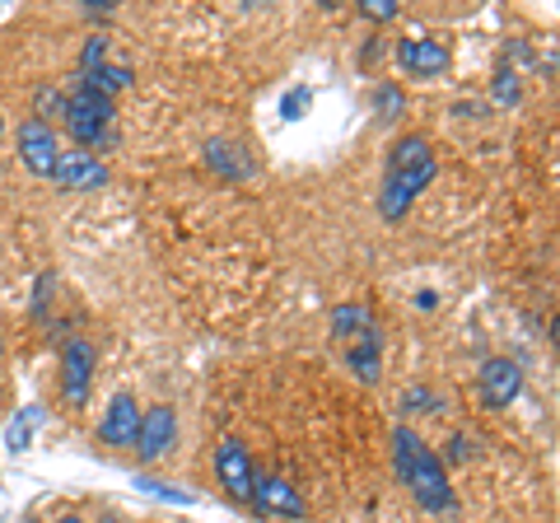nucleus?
I'll return each mask as SVG.
<instances>
[{
  "instance_id": "1",
  "label": "nucleus",
  "mask_w": 560,
  "mask_h": 523,
  "mask_svg": "<svg viewBox=\"0 0 560 523\" xmlns=\"http://www.w3.org/2000/svg\"><path fill=\"white\" fill-rule=\"evenodd\" d=\"M434 168L440 164H434V146L425 141V136H416V131L401 136V141L393 146V154H388V178H383V197H378L383 220L407 216V206L430 187Z\"/></svg>"
},
{
  "instance_id": "2",
  "label": "nucleus",
  "mask_w": 560,
  "mask_h": 523,
  "mask_svg": "<svg viewBox=\"0 0 560 523\" xmlns=\"http://www.w3.org/2000/svg\"><path fill=\"white\" fill-rule=\"evenodd\" d=\"M393 467H397V477L411 486L416 500L425 504L430 514L453 510V486H448V477H444L440 453H430V444L420 440L411 426H397V430H393Z\"/></svg>"
},
{
  "instance_id": "3",
  "label": "nucleus",
  "mask_w": 560,
  "mask_h": 523,
  "mask_svg": "<svg viewBox=\"0 0 560 523\" xmlns=\"http://www.w3.org/2000/svg\"><path fill=\"white\" fill-rule=\"evenodd\" d=\"M66 131L75 136V150H90V146H103L108 141V127H113V98L94 94L90 84H75V90L66 94Z\"/></svg>"
},
{
  "instance_id": "4",
  "label": "nucleus",
  "mask_w": 560,
  "mask_h": 523,
  "mask_svg": "<svg viewBox=\"0 0 560 523\" xmlns=\"http://www.w3.org/2000/svg\"><path fill=\"white\" fill-rule=\"evenodd\" d=\"M90 379H94V351L84 337H70L61 346V393L70 407L90 403Z\"/></svg>"
},
{
  "instance_id": "5",
  "label": "nucleus",
  "mask_w": 560,
  "mask_h": 523,
  "mask_svg": "<svg viewBox=\"0 0 560 523\" xmlns=\"http://www.w3.org/2000/svg\"><path fill=\"white\" fill-rule=\"evenodd\" d=\"M51 178H57V187H66V191H94V187L108 183V164L90 150H61L57 164H51Z\"/></svg>"
},
{
  "instance_id": "6",
  "label": "nucleus",
  "mask_w": 560,
  "mask_h": 523,
  "mask_svg": "<svg viewBox=\"0 0 560 523\" xmlns=\"http://www.w3.org/2000/svg\"><path fill=\"white\" fill-rule=\"evenodd\" d=\"M215 473H220L224 491H230L234 500L253 504V486H257V473H253V458H248V449H243L238 440H224V444H220V453H215Z\"/></svg>"
},
{
  "instance_id": "7",
  "label": "nucleus",
  "mask_w": 560,
  "mask_h": 523,
  "mask_svg": "<svg viewBox=\"0 0 560 523\" xmlns=\"http://www.w3.org/2000/svg\"><path fill=\"white\" fill-rule=\"evenodd\" d=\"M20 154H24V168L28 173H43V178H51V164H57V154H61L57 131H51L47 121L28 117L24 127H20Z\"/></svg>"
},
{
  "instance_id": "8",
  "label": "nucleus",
  "mask_w": 560,
  "mask_h": 523,
  "mask_svg": "<svg viewBox=\"0 0 560 523\" xmlns=\"http://www.w3.org/2000/svg\"><path fill=\"white\" fill-rule=\"evenodd\" d=\"M397 61L401 71L416 75V80H434L448 71V47L434 43V38H401L397 43Z\"/></svg>"
},
{
  "instance_id": "9",
  "label": "nucleus",
  "mask_w": 560,
  "mask_h": 523,
  "mask_svg": "<svg viewBox=\"0 0 560 523\" xmlns=\"http://www.w3.org/2000/svg\"><path fill=\"white\" fill-rule=\"evenodd\" d=\"M481 403L486 407H510L514 403V397H518V388H523V370H518V364L514 360H504V356H495V360H486L481 364Z\"/></svg>"
},
{
  "instance_id": "10",
  "label": "nucleus",
  "mask_w": 560,
  "mask_h": 523,
  "mask_svg": "<svg viewBox=\"0 0 560 523\" xmlns=\"http://www.w3.org/2000/svg\"><path fill=\"white\" fill-rule=\"evenodd\" d=\"M136 430H140V407L131 393H113L108 411H103L98 421V440L113 444V449H131L136 444Z\"/></svg>"
},
{
  "instance_id": "11",
  "label": "nucleus",
  "mask_w": 560,
  "mask_h": 523,
  "mask_svg": "<svg viewBox=\"0 0 560 523\" xmlns=\"http://www.w3.org/2000/svg\"><path fill=\"white\" fill-rule=\"evenodd\" d=\"M173 434H178V421H173V407H150L145 416H140V430H136V449H140V458H145V463L164 458L168 444H173Z\"/></svg>"
},
{
  "instance_id": "12",
  "label": "nucleus",
  "mask_w": 560,
  "mask_h": 523,
  "mask_svg": "<svg viewBox=\"0 0 560 523\" xmlns=\"http://www.w3.org/2000/svg\"><path fill=\"white\" fill-rule=\"evenodd\" d=\"M253 504H261V510H271V514H285V519H304V500L294 496V486L280 481V477H257Z\"/></svg>"
},
{
  "instance_id": "13",
  "label": "nucleus",
  "mask_w": 560,
  "mask_h": 523,
  "mask_svg": "<svg viewBox=\"0 0 560 523\" xmlns=\"http://www.w3.org/2000/svg\"><path fill=\"white\" fill-rule=\"evenodd\" d=\"M346 351H350V370H355L364 383L383 379V337H378V327H374V333H364L360 341H350Z\"/></svg>"
},
{
  "instance_id": "14",
  "label": "nucleus",
  "mask_w": 560,
  "mask_h": 523,
  "mask_svg": "<svg viewBox=\"0 0 560 523\" xmlns=\"http://www.w3.org/2000/svg\"><path fill=\"white\" fill-rule=\"evenodd\" d=\"M206 164L224 173V178H248L253 164H248V150H238L234 141H210L206 146Z\"/></svg>"
},
{
  "instance_id": "15",
  "label": "nucleus",
  "mask_w": 560,
  "mask_h": 523,
  "mask_svg": "<svg viewBox=\"0 0 560 523\" xmlns=\"http://www.w3.org/2000/svg\"><path fill=\"white\" fill-rule=\"evenodd\" d=\"M331 333H337V341H360L364 333H374V313L364 304H341L337 313H331Z\"/></svg>"
},
{
  "instance_id": "16",
  "label": "nucleus",
  "mask_w": 560,
  "mask_h": 523,
  "mask_svg": "<svg viewBox=\"0 0 560 523\" xmlns=\"http://www.w3.org/2000/svg\"><path fill=\"white\" fill-rule=\"evenodd\" d=\"M131 80H136V75L127 71V66H108V61L80 75V84H90V90L103 94V98H113V94H121V90H131Z\"/></svg>"
},
{
  "instance_id": "17",
  "label": "nucleus",
  "mask_w": 560,
  "mask_h": 523,
  "mask_svg": "<svg viewBox=\"0 0 560 523\" xmlns=\"http://www.w3.org/2000/svg\"><path fill=\"white\" fill-rule=\"evenodd\" d=\"M374 103H378V113H383V117H397L401 108H407V94H401L397 84H383V90L374 94Z\"/></svg>"
},
{
  "instance_id": "18",
  "label": "nucleus",
  "mask_w": 560,
  "mask_h": 523,
  "mask_svg": "<svg viewBox=\"0 0 560 523\" xmlns=\"http://www.w3.org/2000/svg\"><path fill=\"white\" fill-rule=\"evenodd\" d=\"M304 108H308V84H300V90H290L285 98H280V117H290V121L300 117Z\"/></svg>"
},
{
  "instance_id": "19",
  "label": "nucleus",
  "mask_w": 560,
  "mask_h": 523,
  "mask_svg": "<svg viewBox=\"0 0 560 523\" xmlns=\"http://www.w3.org/2000/svg\"><path fill=\"white\" fill-rule=\"evenodd\" d=\"M103 57H108V38H90L80 51V66L84 71H94V66H103Z\"/></svg>"
},
{
  "instance_id": "20",
  "label": "nucleus",
  "mask_w": 560,
  "mask_h": 523,
  "mask_svg": "<svg viewBox=\"0 0 560 523\" xmlns=\"http://www.w3.org/2000/svg\"><path fill=\"white\" fill-rule=\"evenodd\" d=\"M360 14H364V20H393V14H397V5H393V0H360Z\"/></svg>"
},
{
  "instance_id": "21",
  "label": "nucleus",
  "mask_w": 560,
  "mask_h": 523,
  "mask_svg": "<svg viewBox=\"0 0 560 523\" xmlns=\"http://www.w3.org/2000/svg\"><path fill=\"white\" fill-rule=\"evenodd\" d=\"M471 458V440L467 434H453V440L444 444V463H467Z\"/></svg>"
},
{
  "instance_id": "22",
  "label": "nucleus",
  "mask_w": 560,
  "mask_h": 523,
  "mask_svg": "<svg viewBox=\"0 0 560 523\" xmlns=\"http://www.w3.org/2000/svg\"><path fill=\"white\" fill-rule=\"evenodd\" d=\"M136 486H140V491H150V496H164V500H178V504H191V496H187V491H173V486H160V481H145V477H140Z\"/></svg>"
},
{
  "instance_id": "23",
  "label": "nucleus",
  "mask_w": 560,
  "mask_h": 523,
  "mask_svg": "<svg viewBox=\"0 0 560 523\" xmlns=\"http://www.w3.org/2000/svg\"><path fill=\"white\" fill-rule=\"evenodd\" d=\"M33 416H38V411H24V421H14V426H10V434H5V444H10V449H24V444H28V426H33Z\"/></svg>"
},
{
  "instance_id": "24",
  "label": "nucleus",
  "mask_w": 560,
  "mask_h": 523,
  "mask_svg": "<svg viewBox=\"0 0 560 523\" xmlns=\"http://www.w3.org/2000/svg\"><path fill=\"white\" fill-rule=\"evenodd\" d=\"M38 108L61 117V113H66V94H57V90H43V94H38ZM43 113H38V117H43Z\"/></svg>"
},
{
  "instance_id": "25",
  "label": "nucleus",
  "mask_w": 560,
  "mask_h": 523,
  "mask_svg": "<svg viewBox=\"0 0 560 523\" xmlns=\"http://www.w3.org/2000/svg\"><path fill=\"white\" fill-rule=\"evenodd\" d=\"M495 98H500V103H514V98H518V84H514V75H510V71H504V75L495 80Z\"/></svg>"
},
{
  "instance_id": "26",
  "label": "nucleus",
  "mask_w": 560,
  "mask_h": 523,
  "mask_svg": "<svg viewBox=\"0 0 560 523\" xmlns=\"http://www.w3.org/2000/svg\"><path fill=\"white\" fill-rule=\"evenodd\" d=\"M407 407H434V397H430V393H411Z\"/></svg>"
},
{
  "instance_id": "27",
  "label": "nucleus",
  "mask_w": 560,
  "mask_h": 523,
  "mask_svg": "<svg viewBox=\"0 0 560 523\" xmlns=\"http://www.w3.org/2000/svg\"><path fill=\"white\" fill-rule=\"evenodd\" d=\"M57 523H84V519H70V514H66V519H57Z\"/></svg>"
},
{
  "instance_id": "28",
  "label": "nucleus",
  "mask_w": 560,
  "mask_h": 523,
  "mask_svg": "<svg viewBox=\"0 0 560 523\" xmlns=\"http://www.w3.org/2000/svg\"><path fill=\"white\" fill-rule=\"evenodd\" d=\"M103 523H117V519H113V514H108V519H103Z\"/></svg>"
}]
</instances>
